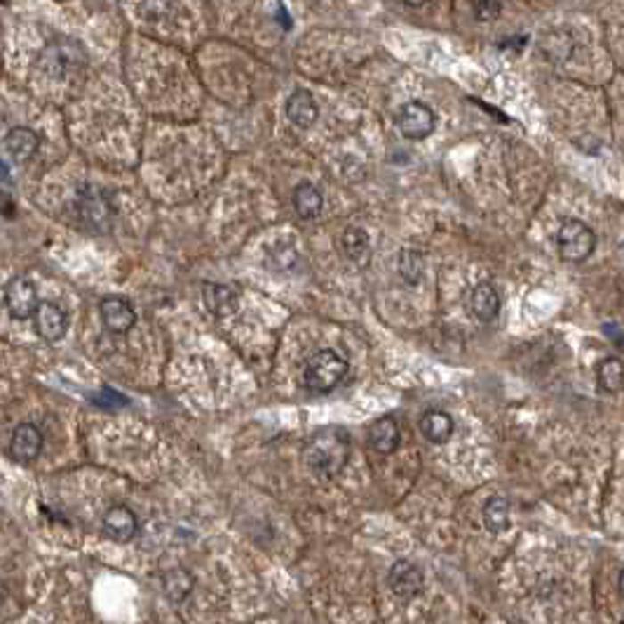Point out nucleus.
<instances>
[{
  "instance_id": "f257e3e1",
  "label": "nucleus",
  "mask_w": 624,
  "mask_h": 624,
  "mask_svg": "<svg viewBox=\"0 0 624 624\" xmlns=\"http://www.w3.org/2000/svg\"><path fill=\"white\" fill-rule=\"evenodd\" d=\"M348 437H345V432L334 430V427L315 432L303 449V460L308 465V470L322 479H334L341 474L343 467L348 465Z\"/></svg>"
},
{
  "instance_id": "f03ea898",
  "label": "nucleus",
  "mask_w": 624,
  "mask_h": 624,
  "mask_svg": "<svg viewBox=\"0 0 624 624\" xmlns=\"http://www.w3.org/2000/svg\"><path fill=\"white\" fill-rule=\"evenodd\" d=\"M73 207H76L77 221H80L85 231L101 235V232H109L113 228L116 207H113L110 195L103 188L94 186V183H83L76 190V205Z\"/></svg>"
},
{
  "instance_id": "7ed1b4c3",
  "label": "nucleus",
  "mask_w": 624,
  "mask_h": 624,
  "mask_svg": "<svg viewBox=\"0 0 624 624\" xmlns=\"http://www.w3.org/2000/svg\"><path fill=\"white\" fill-rule=\"evenodd\" d=\"M348 374V361L336 350H320L303 367V385L315 394L331 393Z\"/></svg>"
},
{
  "instance_id": "20e7f679",
  "label": "nucleus",
  "mask_w": 624,
  "mask_h": 624,
  "mask_svg": "<svg viewBox=\"0 0 624 624\" xmlns=\"http://www.w3.org/2000/svg\"><path fill=\"white\" fill-rule=\"evenodd\" d=\"M556 245H559V254L563 261H568V263H582L596 249V235L582 221L568 219L563 221V225L556 232Z\"/></svg>"
},
{
  "instance_id": "39448f33",
  "label": "nucleus",
  "mask_w": 624,
  "mask_h": 624,
  "mask_svg": "<svg viewBox=\"0 0 624 624\" xmlns=\"http://www.w3.org/2000/svg\"><path fill=\"white\" fill-rule=\"evenodd\" d=\"M38 66L50 77L64 80L85 66V50L73 40H57L40 52Z\"/></svg>"
},
{
  "instance_id": "423d86ee",
  "label": "nucleus",
  "mask_w": 624,
  "mask_h": 624,
  "mask_svg": "<svg viewBox=\"0 0 624 624\" xmlns=\"http://www.w3.org/2000/svg\"><path fill=\"white\" fill-rule=\"evenodd\" d=\"M397 127L401 129V134L411 142H420L434 132L437 127V118L434 110L423 101H409L404 103L397 113Z\"/></svg>"
},
{
  "instance_id": "0eeeda50",
  "label": "nucleus",
  "mask_w": 624,
  "mask_h": 624,
  "mask_svg": "<svg viewBox=\"0 0 624 624\" xmlns=\"http://www.w3.org/2000/svg\"><path fill=\"white\" fill-rule=\"evenodd\" d=\"M5 308L14 320H28L36 317L40 308L36 284L26 277H12L5 287Z\"/></svg>"
},
{
  "instance_id": "6e6552de",
  "label": "nucleus",
  "mask_w": 624,
  "mask_h": 624,
  "mask_svg": "<svg viewBox=\"0 0 624 624\" xmlns=\"http://www.w3.org/2000/svg\"><path fill=\"white\" fill-rule=\"evenodd\" d=\"M423 571L416 563L404 559L394 561L393 568H390V575H387V585H390L393 594L404 601L416 599L423 592Z\"/></svg>"
},
{
  "instance_id": "1a4fd4ad",
  "label": "nucleus",
  "mask_w": 624,
  "mask_h": 624,
  "mask_svg": "<svg viewBox=\"0 0 624 624\" xmlns=\"http://www.w3.org/2000/svg\"><path fill=\"white\" fill-rule=\"evenodd\" d=\"M33 320H36V331L47 343H59L69 331V315L57 303H40L38 312H36Z\"/></svg>"
},
{
  "instance_id": "9d476101",
  "label": "nucleus",
  "mask_w": 624,
  "mask_h": 624,
  "mask_svg": "<svg viewBox=\"0 0 624 624\" xmlns=\"http://www.w3.org/2000/svg\"><path fill=\"white\" fill-rule=\"evenodd\" d=\"M99 315H101L103 327L109 328L110 334H127L136 324V312L132 303L120 296L103 298L99 305Z\"/></svg>"
},
{
  "instance_id": "9b49d317",
  "label": "nucleus",
  "mask_w": 624,
  "mask_h": 624,
  "mask_svg": "<svg viewBox=\"0 0 624 624\" xmlns=\"http://www.w3.org/2000/svg\"><path fill=\"white\" fill-rule=\"evenodd\" d=\"M101 526L103 533L109 535L110 540L129 542L139 531V519L127 505H113V507L106 509Z\"/></svg>"
},
{
  "instance_id": "f8f14e48",
  "label": "nucleus",
  "mask_w": 624,
  "mask_h": 624,
  "mask_svg": "<svg viewBox=\"0 0 624 624\" xmlns=\"http://www.w3.org/2000/svg\"><path fill=\"white\" fill-rule=\"evenodd\" d=\"M43 450V432L31 423H21L14 427L10 439V456L20 463H31Z\"/></svg>"
},
{
  "instance_id": "ddd939ff",
  "label": "nucleus",
  "mask_w": 624,
  "mask_h": 624,
  "mask_svg": "<svg viewBox=\"0 0 624 624\" xmlns=\"http://www.w3.org/2000/svg\"><path fill=\"white\" fill-rule=\"evenodd\" d=\"M284 113H287V120H289L294 127L308 129L315 125L320 109H317V101L312 99V94H310L308 90H296L287 99Z\"/></svg>"
},
{
  "instance_id": "4468645a",
  "label": "nucleus",
  "mask_w": 624,
  "mask_h": 624,
  "mask_svg": "<svg viewBox=\"0 0 624 624\" xmlns=\"http://www.w3.org/2000/svg\"><path fill=\"white\" fill-rule=\"evenodd\" d=\"M40 146L38 134L28 127H14L5 136V153L12 162H28Z\"/></svg>"
},
{
  "instance_id": "2eb2a0df",
  "label": "nucleus",
  "mask_w": 624,
  "mask_h": 624,
  "mask_svg": "<svg viewBox=\"0 0 624 624\" xmlns=\"http://www.w3.org/2000/svg\"><path fill=\"white\" fill-rule=\"evenodd\" d=\"M400 442H401L400 425H397V420L394 418H390V416L378 418L374 425H371V430H369V444H371V449H374L376 453H383V456L394 453V450L400 449Z\"/></svg>"
},
{
  "instance_id": "dca6fc26",
  "label": "nucleus",
  "mask_w": 624,
  "mask_h": 624,
  "mask_svg": "<svg viewBox=\"0 0 624 624\" xmlns=\"http://www.w3.org/2000/svg\"><path fill=\"white\" fill-rule=\"evenodd\" d=\"M470 310L479 322H493L500 312V296L493 284H476L470 294Z\"/></svg>"
},
{
  "instance_id": "f3484780",
  "label": "nucleus",
  "mask_w": 624,
  "mask_h": 624,
  "mask_svg": "<svg viewBox=\"0 0 624 624\" xmlns=\"http://www.w3.org/2000/svg\"><path fill=\"white\" fill-rule=\"evenodd\" d=\"M202 301H205L207 310L216 317H228L238 310V294L225 284L207 282L202 287Z\"/></svg>"
},
{
  "instance_id": "a211bd4d",
  "label": "nucleus",
  "mask_w": 624,
  "mask_h": 624,
  "mask_svg": "<svg viewBox=\"0 0 624 624\" xmlns=\"http://www.w3.org/2000/svg\"><path fill=\"white\" fill-rule=\"evenodd\" d=\"M453 427H456L453 418L446 411H439V409L425 411L423 418H420V432L432 444H446L450 434H453Z\"/></svg>"
},
{
  "instance_id": "6ab92c4d",
  "label": "nucleus",
  "mask_w": 624,
  "mask_h": 624,
  "mask_svg": "<svg viewBox=\"0 0 624 624\" xmlns=\"http://www.w3.org/2000/svg\"><path fill=\"white\" fill-rule=\"evenodd\" d=\"M343 251L354 265L367 268L369 258H371V242H369L367 232L361 228H348L343 235Z\"/></svg>"
},
{
  "instance_id": "aec40b11",
  "label": "nucleus",
  "mask_w": 624,
  "mask_h": 624,
  "mask_svg": "<svg viewBox=\"0 0 624 624\" xmlns=\"http://www.w3.org/2000/svg\"><path fill=\"white\" fill-rule=\"evenodd\" d=\"M322 190L312 186V183H301V186L294 190V209H296L301 219H315V216H320V212H322Z\"/></svg>"
},
{
  "instance_id": "412c9836",
  "label": "nucleus",
  "mask_w": 624,
  "mask_h": 624,
  "mask_svg": "<svg viewBox=\"0 0 624 624\" xmlns=\"http://www.w3.org/2000/svg\"><path fill=\"white\" fill-rule=\"evenodd\" d=\"M509 500L502 496H493L483 505V526L493 535H500L509 531Z\"/></svg>"
},
{
  "instance_id": "4be33fe9",
  "label": "nucleus",
  "mask_w": 624,
  "mask_h": 624,
  "mask_svg": "<svg viewBox=\"0 0 624 624\" xmlns=\"http://www.w3.org/2000/svg\"><path fill=\"white\" fill-rule=\"evenodd\" d=\"M596 380L599 387L608 394H618L624 390V361L618 357H608V360L599 361L596 367Z\"/></svg>"
},
{
  "instance_id": "5701e85b",
  "label": "nucleus",
  "mask_w": 624,
  "mask_h": 624,
  "mask_svg": "<svg viewBox=\"0 0 624 624\" xmlns=\"http://www.w3.org/2000/svg\"><path fill=\"white\" fill-rule=\"evenodd\" d=\"M397 271L404 277V282L418 284L425 272V256L418 249H401L397 258Z\"/></svg>"
},
{
  "instance_id": "b1692460",
  "label": "nucleus",
  "mask_w": 624,
  "mask_h": 624,
  "mask_svg": "<svg viewBox=\"0 0 624 624\" xmlns=\"http://www.w3.org/2000/svg\"><path fill=\"white\" fill-rule=\"evenodd\" d=\"M193 575L188 573V571H183V568H174V571H169V573L165 575V592H167V596L172 601H183L188 594L193 592Z\"/></svg>"
},
{
  "instance_id": "393cba45",
  "label": "nucleus",
  "mask_w": 624,
  "mask_h": 624,
  "mask_svg": "<svg viewBox=\"0 0 624 624\" xmlns=\"http://www.w3.org/2000/svg\"><path fill=\"white\" fill-rule=\"evenodd\" d=\"M472 12L479 21H496L502 12L500 0H472Z\"/></svg>"
},
{
  "instance_id": "a878e982",
  "label": "nucleus",
  "mask_w": 624,
  "mask_h": 624,
  "mask_svg": "<svg viewBox=\"0 0 624 624\" xmlns=\"http://www.w3.org/2000/svg\"><path fill=\"white\" fill-rule=\"evenodd\" d=\"M172 3L174 0H142V10L146 14V20H165L172 10Z\"/></svg>"
},
{
  "instance_id": "bb28decb",
  "label": "nucleus",
  "mask_w": 624,
  "mask_h": 624,
  "mask_svg": "<svg viewBox=\"0 0 624 624\" xmlns=\"http://www.w3.org/2000/svg\"><path fill=\"white\" fill-rule=\"evenodd\" d=\"M604 334L608 336V338H611V341L615 343L618 348H622L624 345V331L620 327H615V324H605Z\"/></svg>"
},
{
  "instance_id": "cd10ccee",
  "label": "nucleus",
  "mask_w": 624,
  "mask_h": 624,
  "mask_svg": "<svg viewBox=\"0 0 624 624\" xmlns=\"http://www.w3.org/2000/svg\"><path fill=\"white\" fill-rule=\"evenodd\" d=\"M404 3L411 7H423L425 3H430V0H404Z\"/></svg>"
},
{
  "instance_id": "c85d7f7f",
  "label": "nucleus",
  "mask_w": 624,
  "mask_h": 624,
  "mask_svg": "<svg viewBox=\"0 0 624 624\" xmlns=\"http://www.w3.org/2000/svg\"><path fill=\"white\" fill-rule=\"evenodd\" d=\"M618 585H620V594H622V599H624V568H622V573H620Z\"/></svg>"
},
{
  "instance_id": "c756f323",
  "label": "nucleus",
  "mask_w": 624,
  "mask_h": 624,
  "mask_svg": "<svg viewBox=\"0 0 624 624\" xmlns=\"http://www.w3.org/2000/svg\"><path fill=\"white\" fill-rule=\"evenodd\" d=\"M620 624H624V620H622V622H620Z\"/></svg>"
}]
</instances>
